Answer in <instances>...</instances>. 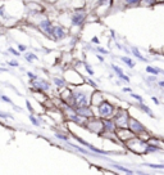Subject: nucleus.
Segmentation results:
<instances>
[{
  "mask_svg": "<svg viewBox=\"0 0 164 175\" xmlns=\"http://www.w3.org/2000/svg\"><path fill=\"white\" fill-rule=\"evenodd\" d=\"M121 59H122V61H123L124 63H126V64H127V66L130 67V68H133V67H135V62H133V61H132V59H131L130 57H122Z\"/></svg>",
  "mask_w": 164,
  "mask_h": 175,
  "instance_id": "obj_22",
  "label": "nucleus"
},
{
  "mask_svg": "<svg viewBox=\"0 0 164 175\" xmlns=\"http://www.w3.org/2000/svg\"><path fill=\"white\" fill-rule=\"evenodd\" d=\"M96 108H97V116L101 118H113L115 113V107L112 103L106 102V100H103Z\"/></svg>",
  "mask_w": 164,
  "mask_h": 175,
  "instance_id": "obj_2",
  "label": "nucleus"
},
{
  "mask_svg": "<svg viewBox=\"0 0 164 175\" xmlns=\"http://www.w3.org/2000/svg\"><path fill=\"white\" fill-rule=\"evenodd\" d=\"M139 107H140V108H141V109H142V111H144V112H145V113H148V115H149V116H150V117H154V113H153V111H151V109H150V108H149V107H148V106H145V104H144V103H142V102H140V104H139Z\"/></svg>",
  "mask_w": 164,
  "mask_h": 175,
  "instance_id": "obj_17",
  "label": "nucleus"
},
{
  "mask_svg": "<svg viewBox=\"0 0 164 175\" xmlns=\"http://www.w3.org/2000/svg\"><path fill=\"white\" fill-rule=\"evenodd\" d=\"M159 85H160L162 88H164V81H159Z\"/></svg>",
  "mask_w": 164,
  "mask_h": 175,
  "instance_id": "obj_46",
  "label": "nucleus"
},
{
  "mask_svg": "<svg viewBox=\"0 0 164 175\" xmlns=\"http://www.w3.org/2000/svg\"><path fill=\"white\" fill-rule=\"evenodd\" d=\"M114 167H115V169H118V170H121V171H123V173H127V174H133V171H132V170H128V169L123 167V166L114 165Z\"/></svg>",
  "mask_w": 164,
  "mask_h": 175,
  "instance_id": "obj_26",
  "label": "nucleus"
},
{
  "mask_svg": "<svg viewBox=\"0 0 164 175\" xmlns=\"http://www.w3.org/2000/svg\"><path fill=\"white\" fill-rule=\"evenodd\" d=\"M113 0H97V7H101V5L105 4H112Z\"/></svg>",
  "mask_w": 164,
  "mask_h": 175,
  "instance_id": "obj_33",
  "label": "nucleus"
},
{
  "mask_svg": "<svg viewBox=\"0 0 164 175\" xmlns=\"http://www.w3.org/2000/svg\"><path fill=\"white\" fill-rule=\"evenodd\" d=\"M25 59L28 62V63H32L34 61H37V55L35 53H25Z\"/></svg>",
  "mask_w": 164,
  "mask_h": 175,
  "instance_id": "obj_16",
  "label": "nucleus"
},
{
  "mask_svg": "<svg viewBox=\"0 0 164 175\" xmlns=\"http://www.w3.org/2000/svg\"><path fill=\"white\" fill-rule=\"evenodd\" d=\"M86 81H87V84H89V85H90V86H92V88H94V89H96V82H95V81H92V80H91V79H89V80H86Z\"/></svg>",
  "mask_w": 164,
  "mask_h": 175,
  "instance_id": "obj_38",
  "label": "nucleus"
},
{
  "mask_svg": "<svg viewBox=\"0 0 164 175\" xmlns=\"http://www.w3.org/2000/svg\"><path fill=\"white\" fill-rule=\"evenodd\" d=\"M146 72H148V73H151V75H154V76H156L158 73H159V71H158V68H155V67L148 66V67H146Z\"/></svg>",
  "mask_w": 164,
  "mask_h": 175,
  "instance_id": "obj_23",
  "label": "nucleus"
},
{
  "mask_svg": "<svg viewBox=\"0 0 164 175\" xmlns=\"http://www.w3.org/2000/svg\"><path fill=\"white\" fill-rule=\"evenodd\" d=\"M104 100V97H103V93H100V91H92L91 93V99H90V103L91 106H95V107H97V106L100 104L101 102Z\"/></svg>",
  "mask_w": 164,
  "mask_h": 175,
  "instance_id": "obj_12",
  "label": "nucleus"
},
{
  "mask_svg": "<svg viewBox=\"0 0 164 175\" xmlns=\"http://www.w3.org/2000/svg\"><path fill=\"white\" fill-rule=\"evenodd\" d=\"M155 3V0H142L140 4H142V5H151V4H154Z\"/></svg>",
  "mask_w": 164,
  "mask_h": 175,
  "instance_id": "obj_37",
  "label": "nucleus"
},
{
  "mask_svg": "<svg viewBox=\"0 0 164 175\" xmlns=\"http://www.w3.org/2000/svg\"><path fill=\"white\" fill-rule=\"evenodd\" d=\"M131 97H132V98H135V99H137V100H139V102H142V98L140 97V95H137V94H133L132 91H131Z\"/></svg>",
  "mask_w": 164,
  "mask_h": 175,
  "instance_id": "obj_40",
  "label": "nucleus"
},
{
  "mask_svg": "<svg viewBox=\"0 0 164 175\" xmlns=\"http://www.w3.org/2000/svg\"><path fill=\"white\" fill-rule=\"evenodd\" d=\"M26 75H27V77L30 79V80H37L38 79V76L36 75L35 72H31V71H27L26 72Z\"/></svg>",
  "mask_w": 164,
  "mask_h": 175,
  "instance_id": "obj_25",
  "label": "nucleus"
},
{
  "mask_svg": "<svg viewBox=\"0 0 164 175\" xmlns=\"http://www.w3.org/2000/svg\"><path fill=\"white\" fill-rule=\"evenodd\" d=\"M153 100H154V102H155V103H156V104H158V103H159V100H158V99H156V98H153Z\"/></svg>",
  "mask_w": 164,
  "mask_h": 175,
  "instance_id": "obj_47",
  "label": "nucleus"
},
{
  "mask_svg": "<svg viewBox=\"0 0 164 175\" xmlns=\"http://www.w3.org/2000/svg\"><path fill=\"white\" fill-rule=\"evenodd\" d=\"M146 166L151 169H164V165H156V164H146Z\"/></svg>",
  "mask_w": 164,
  "mask_h": 175,
  "instance_id": "obj_35",
  "label": "nucleus"
},
{
  "mask_svg": "<svg viewBox=\"0 0 164 175\" xmlns=\"http://www.w3.org/2000/svg\"><path fill=\"white\" fill-rule=\"evenodd\" d=\"M83 67H85L86 72H87V73H89V75H90V76H94V75H95L94 70H92V68H91V66H90V64H89V63H86V62H85V63H83Z\"/></svg>",
  "mask_w": 164,
  "mask_h": 175,
  "instance_id": "obj_24",
  "label": "nucleus"
},
{
  "mask_svg": "<svg viewBox=\"0 0 164 175\" xmlns=\"http://www.w3.org/2000/svg\"><path fill=\"white\" fill-rule=\"evenodd\" d=\"M0 17H1L3 19H8V18H9V16L5 13V8L4 7H0Z\"/></svg>",
  "mask_w": 164,
  "mask_h": 175,
  "instance_id": "obj_27",
  "label": "nucleus"
},
{
  "mask_svg": "<svg viewBox=\"0 0 164 175\" xmlns=\"http://www.w3.org/2000/svg\"><path fill=\"white\" fill-rule=\"evenodd\" d=\"M67 144L68 146H71L72 148H74V149H77L78 152H81L82 155H86V156H89V155H91V153H94V152H91L90 149H85V148H82V147H80V146H77V144H74V143H71V142H67Z\"/></svg>",
  "mask_w": 164,
  "mask_h": 175,
  "instance_id": "obj_13",
  "label": "nucleus"
},
{
  "mask_svg": "<svg viewBox=\"0 0 164 175\" xmlns=\"http://www.w3.org/2000/svg\"><path fill=\"white\" fill-rule=\"evenodd\" d=\"M123 91H124V93H131L132 90H131L130 88H123Z\"/></svg>",
  "mask_w": 164,
  "mask_h": 175,
  "instance_id": "obj_43",
  "label": "nucleus"
},
{
  "mask_svg": "<svg viewBox=\"0 0 164 175\" xmlns=\"http://www.w3.org/2000/svg\"><path fill=\"white\" fill-rule=\"evenodd\" d=\"M7 64H8L9 67H19V63L16 61V59H12V61L7 62Z\"/></svg>",
  "mask_w": 164,
  "mask_h": 175,
  "instance_id": "obj_31",
  "label": "nucleus"
},
{
  "mask_svg": "<svg viewBox=\"0 0 164 175\" xmlns=\"http://www.w3.org/2000/svg\"><path fill=\"white\" fill-rule=\"evenodd\" d=\"M115 134L119 139H122L123 142H127L128 139L133 138L136 134L132 131V130L130 129V127H117V130H115Z\"/></svg>",
  "mask_w": 164,
  "mask_h": 175,
  "instance_id": "obj_6",
  "label": "nucleus"
},
{
  "mask_svg": "<svg viewBox=\"0 0 164 175\" xmlns=\"http://www.w3.org/2000/svg\"><path fill=\"white\" fill-rule=\"evenodd\" d=\"M53 82L55 84V86H58V88H62V89H64L65 86H67V80H65L64 77H53Z\"/></svg>",
  "mask_w": 164,
  "mask_h": 175,
  "instance_id": "obj_14",
  "label": "nucleus"
},
{
  "mask_svg": "<svg viewBox=\"0 0 164 175\" xmlns=\"http://www.w3.org/2000/svg\"><path fill=\"white\" fill-rule=\"evenodd\" d=\"M31 86L37 91V93H45L51 89V84L44 79H37V80H31Z\"/></svg>",
  "mask_w": 164,
  "mask_h": 175,
  "instance_id": "obj_5",
  "label": "nucleus"
},
{
  "mask_svg": "<svg viewBox=\"0 0 164 175\" xmlns=\"http://www.w3.org/2000/svg\"><path fill=\"white\" fill-rule=\"evenodd\" d=\"M103 122H104V131L115 133L117 125H115V122H114L113 118H103Z\"/></svg>",
  "mask_w": 164,
  "mask_h": 175,
  "instance_id": "obj_11",
  "label": "nucleus"
},
{
  "mask_svg": "<svg viewBox=\"0 0 164 175\" xmlns=\"http://www.w3.org/2000/svg\"><path fill=\"white\" fill-rule=\"evenodd\" d=\"M0 99H1V100H4V102H7V103H10L12 106H14V104H13V100H12L9 97L4 95V94H0Z\"/></svg>",
  "mask_w": 164,
  "mask_h": 175,
  "instance_id": "obj_29",
  "label": "nucleus"
},
{
  "mask_svg": "<svg viewBox=\"0 0 164 175\" xmlns=\"http://www.w3.org/2000/svg\"><path fill=\"white\" fill-rule=\"evenodd\" d=\"M67 30H65L63 26H60V25H56L54 26V28H53V35H51V37L54 39L55 41H60V40H63L67 37Z\"/></svg>",
  "mask_w": 164,
  "mask_h": 175,
  "instance_id": "obj_7",
  "label": "nucleus"
},
{
  "mask_svg": "<svg viewBox=\"0 0 164 175\" xmlns=\"http://www.w3.org/2000/svg\"><path fill=\"white\" fill-rule=\"evenodd\" d=\"M26 107H27V109H28V112H30V113H32V112H34V108H32L31 102H30L28 99H26Z\"/></svg>",
  "mask_w": 164,
  "mask_h": 175,
  "instance_id": "obj_36",
  "label": "nucleus"
},
{
  "mask_svg": "<svg viewBox=\"0 0 164 175\" xmlns=\"http://www.w3.org/2000/svg\"><path fill=\"white\" fill-rule=\"evenodd\" d=\"M91 43H92V44H99V39H97L96 36H94V37L91 39Z\"/></svg>",
  "mask_w": 164,
  "mask_h": 175,
  "instance_id": "obj_42",
  "label": "nucleus"
},
{
  "mask_svg": "<svg viewBox=\"0 0 164 175\" xmlns=\"http://www.w3.org/2000/svg\"><path fill=\"white\" fill-rule=\"evenodd\" d=\"M112 68L115 71V73H117V76H121V75H123V71H122V68L121 67H118V66H115V64H112Z\"/></svg>",
  "mask_w": 164,
  "mask_h": 175,
  "instance_id": "obj_28",
  "label": "nucleus"
},
{
  "mask_svg": "<svg viewBox=\"0 0 164 175\" xmlns=\"http://www.w3.org/2000/svg\"><path fill=\"white\" fill-rule=\"evenodd\" d=\"M8 52H9L10 54H13L14 57H19V55H21L19 50H17V49H14V48H9V49H8Z\"/></svg>",
  "mask_w": 164,
  "mask_h": 175,
  "instance_id": "obj_30",
  "label": "nucleus"
},
{
  "mask_svg": "<svg viewBox=\"0 0 164 175\" xmlns=\"http://www.w3.org/2000/svg\"><path fill=\"white\" fill-rule=\"evenodd\" d=\"M18 50H19V52H26V50H27V46L23 45V44H19V45H18Z\"/></svg>",
  "mask_w": 164,
  "mask_h": 175,
  "instance_id": "obj_41",
  "label": "nucleus"
},
{
  "mask_svg": "<svg viewBox=\"0 0 164 175\" xmlns=\"http://www.w3.org/2000/svg\"><path fill=\"white\" fill-rule=\"evenodd\" d=\"M72 138H73V139H76V140L80 144H82V146H83V147H86V148H87L89 146H90V143H89V142L83 140L82 138H80V136H77V135H74V134H72Z\"/></svg>",
  "mask_w": 164,
  "mask_h": 175,
  "instance_id": "obj_21",
  "label": "nucleus"
},
{
  "mask_svg": "<svg viewBox=\"0 0 164 175\" xmlns=\"http://www.w3.org/2000/svg\"><path fill=\"white\" fill-rule=\"evenodd\" d=\"M74 109L77 111V113H80L81 116L86 117V118H91V117L95 116L94 111H92V108H91V104L90 106H82V107H76Z\"/></svg>",
  "mask_w": 164,
  "mask_h": 175,
  "instance_id": "obj_10",
  "label": "nucleus"
},
{
  "mask_svg": "<svg viewBox=\"0 0 164 175\" xmlns=\"http://www.w3.org/2000/svg\"><path fill=\"white\" fill-rule=\"evenodd\" d=\"M132 53H133V55H135L136 58H139L140 61H142V62H146V58L145 57H142V54L140 53V50L136 48V46H133L132 48Z\"/></svg>",
  "mask_w": 164,
  "mask_h": 175,
  "instance_id": "obj_18",
  "label": "nucleus"
},
{
  "mask_svg": "<svg viewBox=\"0 0 164 175\" xmlns=\"http://www.w3.org/2000/svg\"><path fill=\"white\" fill-rule=\"evenodd\" d=\"M28 118H30V121L32 122V125H34V126H40V120H38V118L35 116L34 113H30L28 115Z\"/></svg>",
  "mask_w": 164,
  "mask_h": 175,
  "instance_id": "obj_20",
  "label": "nucleus"
},
{
  "mask_svg": "<svg viewBox=\"0 0 164 175\" xmlns=\"http://www.w3.org/2000/svg\"><path fill=\"white\" fill-rule=\"evenodd\" d=\"M87 149H90L91 152L96 153V155H106V152H105V151H103V149H99V148L94 147V146H92V144H90V146L87 147Z\"/></svg>",
  "mask_w": 164,
  "mask_h": 175,
  "instance_id": "obj_19",
  "label": "nucleus"
},
{
  "mask_svg": "<svg viewBox=\"0 0 164 175\" xmlns=\"http://www.w3.org/2000/svg\"><path fill=\"white\" fill-rule=\"evenodd\" d=\"M38 27L41 28V31L45 32L47 36H51L53 35V28H54V26H53V22L49 18L41 19L40 22H38Z\"/></svg>",
  "mask_w": 164,
  "mask_h": 175,
  "instance_id": "obj_8",
  "label": "nucleus"
},
{
  "mask_svg": "<svg viewBox=\"0 0 164 175\" xmlns=\"http://www.w3.org/2000/svg\"><path fill=\"white\" fill-rule=\"evenodd\" d=\"M127 5H136V4H140L142 0H124Z\"/></svg>",
  "mask_w": 164,
  "mask_h": 175,
  "instance_id": "obj_32",
  "label": "nucleus"
},
{
  "mask_svg": "<svg viewBox=\"0 0 164 175\" xmlns=\"http://www.w3.org/2000/svg\"><path fill=\"white\" fill-rule=\"evenodd\" d=\"M89 130L91 133H95V134H101L104 131V122H103V118H95V117H91L89 118L87 121V125H86Z\"/></svg>",
  "mask_w": 164,
  "mask_h": 175,
  "instance_id": "obj_4",
  "label": "nucleus"
},
{
  "mask_svg": "<svg viewBox=\"0 0 164 175\" xmlns=\"http://www.w3.org/2000/svg\"><path fill=\"white\" fill-rule=\"evenodd\" d=\"M128 127H130L135 134H141V133L145 131L144 125H141V122H139L136 118H130V125H128Z\"/></svg>",
  "mask_w": 164,
  "mask_h": 175,
  "instance_id": "obj_9",
  "label": "nucleus"
},
{
  "mask_svg": "<svg viewBox=\"0 0 164 175\" xmlns=\"http://www.w3.org/2000/svg\"><path fill=\"white\" fill-rule=\"evenodd\" d=\"M0 117L1 118H13V116H12L10 113H7V112H3V111H0Z\"/></svg>",
  "mask_w": 164,
  "mask_h": 175,
  "instance_id": "obj_34",
  "label": "nucleus"
},
{
  "mask_svg": "<svg viewBox=\"0 0 164 175\" xmlns=\"http://www.w3.org/2000/svg\"><path fill=\"white\" fill-rule=\"evenodd\" d=\"M86 18H87L86 10L82 9V8H78V9L73 10L71 13V18H69L71 26L72 27H82L83 23L86 22Z\"/></svg>",
  "mask_w": 164,
  "mask_h": 175,
  "instance_id": "obj_1",
  "label": "nucleus"
},
{
  "mask_svg": "<svg viewBox=\"0 0 164 175\" xmlns=\"http://www.w3.org/2000/svg\"><path fill=\"white\" fill-rule=\"evenodd\" d=\"M45 1H47V3H55V1H58V0H45Z\"/></svg>",
  "mask_w": 164,
  "mask_h": 175,
  "instance_id": "obj_45",
  "label": "nucleus"
},
{
  "mask_svg": "<svg viewBox=\"0 0 164 175\" xmlns=\"http://www.w3.org/2000/svg\"><path fill=\"white\" fill-rule=\"evenodd\" d=\"M130 118L131 117L128 116L127 111H124V109H118L114 113V116H113V120H114L117 127H128V125H130Z\"/></svg>",
  "mask_w": 164,
  "mask_h": 175,
  "instance_id": "obj_3",
  "label": "nucleus"
},
{
  "mask_svg": "<svg viewBox=\"0 0 164 175\" xmlns=\"http://www.w3.org/2000/svg\"><path fill=\"white\" fill-rule=\"evenodd\" d=\"M97 59H99V61H100V62H104V58H103V57H101V55H97Z\"/></svg>",
  "mask_w": 164,
  "mask_h": 175,
  "instance_id": "obj_44",
  "label": "nucleus"
},
{
  "mask_svg": "<svg viewBox=\"0 0 164 175\" xmlns=\"http://www.w3.org/2000/svg\"><path fill=\"white\" fill-rule=\"evenodd\" d=\"M96 50H97L99 53H101V54H108V50L104 49V48H101V46H99V48H97Z\"/></svg>",
  "mask_w": 164,
  "mask_h": 175,
  "instance_id": "obj_39",
  "label": "nucleus"
},
{
  "mask_svg": "<svg viewBox=\"0 0 164 175\" xmlns=\"http://www.w3.org/2000/svg\"><path fill=\"white\" fill-rule=\"evenodd\" d=\"M55 138L59 139V140H63V142H69V138L71 136L68 134H65V133H55Z\"/></svg>",
  "mask_w": 164,
  "mask_h": 175,
  "instance_id": "obj_15",
  "label": "nucleus"
}]
</instances>
